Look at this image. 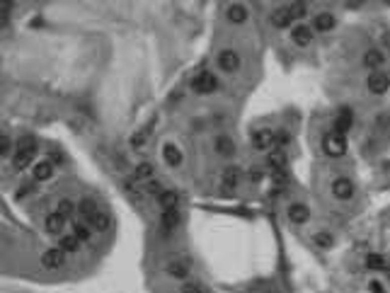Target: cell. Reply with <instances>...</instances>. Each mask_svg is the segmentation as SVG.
Here are the masks:
<instances>
[{"mask_svg":"<svg viewBox=\"0 0 390 293\" xmlns=\"http://www.w3.org/2000/svg\"><path fill=\"white\" fill-rule=\"evenodd\" d=\"M289 13H291L293 20H303V17H306V5H301V3H293L291 8H289Z\"/></svg>","mask_w":390,"mask_h":293,"instance_id":"38","label":"cell"},{"mask_svg":"<svg viewBox=\"0 0 390 293\" xmlns=\"http://www.w3.org/2000/svg\"><path fill=\"white\" fill-rule=\"evenodd\" d=\"M291 39L298 44V46H308V44L313 42V29L306 27V25H298V27H293Z\"/></svg>","mask_w":390,"mask_h":293,"instance_id":"15","label":"cell"},{"mask_svg":"<svg viewBox=\"0 0 390 293\" xmlns=\"http://www.w3.org/2000/svg\"><path fill=\"white\" fill-rule=\"evenodd\" d=\"M134 175H136V180L139 182L141 180H151V177H153V165H151V163H141Z\"/></svg>","mask_w":390,"mask_h":293,"instance_id":"32","label":"cell"},{"mask_svg":"<svg viewBox=\"0 0 390 293\" xmlns=\"http://www.w3.org/2000/svg\"><path fill=\"white\" fill-rule=\"evenodd\" d=\"M32 158H34V155H29V153H22V151H17V153H15V158H13V168H15V170L27 168L29 163H32Z\"/></svg>","mask_w":390,"mask_h":293,"instance_id":"30","label":"cell"},{"mask_svg":"<svg viewBox=\"0 0 390 293\" xmlns=\"http://www.w3.org/2000/svg\"><path fill=\"white\" fill-rule=\"evenodd\" d=\"M213 148H216V153L218 155H233L235 153V145H233V140L228 138V136H216Z\"/></svg>","mask_w":390,"mask_h":293,"instance_id":"22","label":"cell"},{"mask_svg":"<svg viewBox=\"0 0 390 293\" xmlns=\"http://www.w3.org/2000/svg\"><path fill=\"white\" fill-rule=\"evenodd\" d=\"M252 145L257 151H267V148H274V131L269 128H257L252 133Z\"/></svg>","mask_w":390,"mask_h":293,"instance_id":"6","label":"cell"},{"mask_svg":"<svg viewBox=\"0 0 390 293\" xmlns=\"http://www.w3.org/2000/svg\"><path fill=\"white\" fill-rule=\"evenodd\" d=\"M58 245H61V250H63V252H78V247H80V240H78L75 235H61Z\"/></svg>","mask_w":390,"mask_h":293,"instance_id":"28","label":"cell"},{"mask_svg":"<svg viewBox=\"0 0 390 293\" xmlns=\"http://www.w3.org/2000/svg\"><path fill=\"white\" fill-rule=\"evenodd\" d=\"M218 68L225 70V73H235V70L240 68V56H237L233 49L221 51V56H218Z\"/></svg>","mask_w":390,"mask_h":293,"instance_id":"7","label":"cell"},{"mask_svg":"<svg viewBox=\"0 0 390 293\" xmlns=\"http://www.w3.org/2000/svg\"><path fill=\"white\" fill-rule=\"evenodd\" d=\"M97 211H99V206L95 199H80L78 201V213H80V218H85V221H90Z\"/></svg>","mask_w":390,"mask_h":293,"instance_id":"16","label":"cell"},{"mask_svg":"<svg viewBox=\"0 0 390 293\" xmlns=\"http://www.w3.org/2000/svg\"><path fill=\"white\" fill-rule=\"evenodd\" d=\"M167 274L175 276V279H187L189 266L184 264V262H170V264H167Z\"/></svg>","mask_w":390,"mask_h":293,"instance_id":"27","label":"cell"},{"mask_svg":"<svg viewBox=\"0 0 390 293\" xmlns=\"http://www.w3.org/2000/svg\"><path fill=\"white\" fill-rule=\"evenodd\" d=\"M75 211H78V204H73L70 199H61V201H58V213H61V216L68 218V216H73Z\"/></svg>","mask_w":390,"mask_h":293,"instance_id":"31","label":"cell"},{"mask_svg":"<svg viewBox=\"0 0 390 293\" xmlns=\"http://www.w3.org/2000/svg\"><path fill=\"white\" fill-rule=\"evenodd\" d=\"M182 293H206V288L196 281H184L182 283Z\"/></svg>","mask_w":390,"mask_h":293,"instance_id":"36","label":"cell"},{"mask_svg":"<svg viewBox=\"0 0 390 293\" xmlns=\"http://www.w3.org/2000/svg\"><path fill=\"white\" fill-rule=\"evenodd\" d=\"M366 266L368 269H385V259L380 254H368L366 257Z\"/></svg>","mask_w":390,"mask_h":293,"instance_id":"33","label":"cell"},{"mask_svg":"<svg viewBox=\"0 0 390 293\" xmlns=\"http://www.w3.org/2000/svg\"><path fill=\"white\" fill-rule=\"evenodd\" d=\"M163 158H165V163L170 168H180L182 165V151L175 145V143H165V148H163Z\"/></svg>","mask_w":390,"mask_h":293,"instance_id":"14","label":"cell"},{"mask_svg":"<svg viewBox=\"0 0 390 293\" xmlns=\"http://www.w3.org/2000/svg\"><path fill=\"white\" fill-rule=\"evenodd\" d=\"M15 10V0H0V29L10 25V17Z\"/></svg>","mask_w":390,"mask_h":293,"instance_id":"23","label":"cell"},{"mask_svg":"<svg viewBox=\"0 0 390 293\" xmlns=\"http://www.w3.org/2000/svg\"><path fill=\"white\" fill-rule=\"evenodd\" d=\"M332 235H330V233H318V235H315V245H318V247H322V250H327V247H332Z\"/></svg>","mask_w":390,"mask_h":293,"instance_id":"35","label":"cell"},{"mask_svg":"<svg viewBox=\"0 0 390 293\" xmlns=\"http://www.w3.org/2000/svg\"><path fill=\"white\" fill-rule=\"evenodd\" d=\"M267 163H269V168L272 170H286V155L281 148H274L269 158H267Z\"/></svg>","mask_w":390,"mask_h":293,"instance_id":"24","label":"cell"},{"mask_svg":"<svg viewBox=\"0 0 390 293\" xmlns=\"http://www.w3.org/2000/svg\"><path fill=\"white\" fill-rule=\"evenodd\" d=\"M322 151L325 155H330V158H342V155L347 153V138L342 136V133H327L325 138H322Z\"/></svg>","mask_w":390,"mask_h":293,"instance_id":"1","label":"cell"},{"mask_svg":"<svg viewBox=\"0 0 390 293\" xmlns=\"http://www.w3.org/2000/svg\"><path fill=\"white\" fill-rule=\"evenodd\" d=\"M383 42H385V44L390 46V34H385V37H383Z\"/></svg>","mask_w":390,"mask_h":293,"instance_id":"43","label":"cell"},{"mask_svg":"<svg viewBox=\"0 0 390 293\" xmlns=\"http://www.w3.org/2000/svg\"><path fill=\"white\" fill-rule=\"evenodd\" d=\"M44 225H46V233L61 237L63 235V228H66V216H61L58 211H56V213H49L46 221H44Z\"/></svg>","mask_w":390,"mask_h":293,"instance_id":"9","label":"cell"},{"mask_svg":"<svg viewBox=\"0 0 390 293\" xmlns=\"http://www.w3.org/2000/svg\"><path fill=\"white\" fill-rule=\"evenodd\" d=\"M366 87L373 92V95H385L390 90V75L383 73V70H373L366 80Z\"/></svg>","mask_w":390,"mask_h":293,"instance_id":"4","label":"cell"},{"mask_svg":"<svg viewBox=\"0 0 390 293\" xmlns=\"http://www.w3.org/2000/svg\"><path fill=\"white\" fill-rule=\"evenodd\" d=\"M332 194L337 196L339 201H349V199L354 196V184H351V180H347V177H339V180H334Z\"/></svg>","mask_w":390,"mask_h":293,"instance_id":"8","label":"cell"},{"mask_svg":"<svg viewBox=\"0 0 390 293\" xmlns=\"http://www.w3.org/2000/svg\"><path fill=\"white\" fill-rule=\"evenodd\" d=\"M87 225L92 228V230H97V233H104V230H109L111 225V218L107 216V213H102V211H97L90 221H87Z\"/></svg>","mask_w":390,"mask_h":293,"instance_id":"19","label":"cell"},{"mask_svg":"<svg viewBox=\"0 0 390 293\" xmlns=\"http://www.w3.org/2000/svg\"><path fill=\"white\" fill-rule=\"evenodd\" d=\"M13 153V140L8 138V136H0V158H5V155Z\"/></svg>","mask_w":390,"mask_h":293,"instance_id":"39","label":"cell"},{"mask_svg":"<svg viewBox=\"0 0 390 293\" xmlns=\"http://www.w3.org/2000/svg\"><path fill=\"white\" fill-rule=\"evenodd\" d=\"M143 192H146V194H160V192H163V184H160V182H155V180H148L146 182V184H143Z\"/></svg>","mask_w":390,"mask_h":293,"instance_id":"37","label":"cell"},{"mask_svg":"<svg viewBox=\"0 0 390 293\" xmlns=\"http://www.w3.org/2000/svg\"><path fill=\"white\" fill-rule=\"evenodd\" d=\"M158 206L163 211H170V209H177L180 206V194L175 189H163L158 194Z\"/></svg>","mask_w":390,"mask_h":293,"instance_id":"12","label":"cell"},{"mask_svg":"<svg viewBox=\"0 0 390 293\" xmlns=\"http://www.w3.org/2000/svg\"><path fill=\"white\" fill-rule=\"evenodd\" d=\"M160 225H163V230H172V228H177V225H180V211L177 209L163 211V213H160Z\"/></svg>","mask_w":390,"mask_h":293,"instance_id":"20","label":"cell"},{"mask_svg":"<svg viewBox=\"0 0 390 293\" xmlns=\"http://www.w3.org/2000/svg\"><path fill=\"white\" fill-rule=\"evenodd\" d=\"M148 133H151V128H143L141 133H134L131 145H134V148H143V145H146V140H148Z\"/></svg>","mask_w":390,"mask_h":293,"instance_id":"34","label":"cell"},{"mask_svg":"<svg viewBox=\"0 0 390 293\" xmlns=\"http://www.w3.org/2000/svg\"><path fill=\"white\" fill-rule=\"evenodd\" d=\"M383 63H385V54L378 51V49H368V51L363 54V66H366V68L378 70Z\"/></svg>","mask_w":390,"mask_h":293,"instance_id":"13","label":"cell"},{"mask_svg":"<svg viewBox=\"0 0 390 293\" xmlns=\"http://www.w3.org/2000/svg\"><path fill=\"white\" fill-rule=\"evenodd\" d=\"M199 95H211V92H216L218 90V80H216V75L209 73V70H204V73H199L194 78V83H192Z\"/></svg>","mask_w":390,"mask_h":293,"instance_id":"3","label":"cell"},{"mask_svg":"<svg viewBox=\"0 0 390 293\" xmlns=\"http://www.w3.org/2000/svg\"><path fill=\"white\" fill-rule=\"evenodd\" d=\"M262 177H265L262 168H252V170H250V180H252V182H259Z\"/></svg>","mask_w":390,"mask_h":293,"instance_id":"40","label":"cell"},{"mask_svg":"<svg viewBox=\"0 0 390 293\" xmlns=\"http://www.w3.org/2000/svg\"><path fill=\"white\" fill-rule=\"evenodd\" d=\"M293 22V17H291V13H289V8H277L274 10V15H272V25L274 27H289Z\"/></svg>","mask_w":390,"mask_h":293,"instance_id":"21","label":"cell"},{"mask_svg":"<svg viewBox=\"0 0 390 293\" xmlns=\"http://www.w3.org/2000/svg\"><path fill=\"white\" fill-rule=\"evenodd\" d=\"M237 182H240V168L237 165H228L223 170V187L225 189H235Z\"/></svg>","mask_w":390,"mask_h":293,"instance_id":"18","label":"cell"},{"mask_svg":"<svg viewBox=\"0 0 390 293\" xmlns=\"http://www.w3.org/2000/svg\"><path fill=\"white\" fill-rule=\"evenodd\" d=\"M308 218H310V211H308V206L306 204H291L289 206V221H291L293 225H303V223H308Z\"/></svg>","mask_w":390,"mask_h":293,"instance_id":"10","label":"cell"},{"mask_svg":"<svg viewBox=\"0 0 390 293\" xmlns=\"http://www.w3.org/2000/svg\"><path fill=\"white\" fill-rule=\"evenodd\" d=\"M334 27V17L332 13H320L315 15V20H313V29L315 32H332Z\"/></svg>","mask_w":390,"mask_h":293,"instance_id":"17","label":"cell"},{"mask_svg":"<svg viewBox=\"0 0 390 293\" xmlns=\"http://www.w3.org/2000/svg\"><path fill=\"white\" fill-rule=\"evenodd\" d=\"M42 264L49 269V271H54V269H61V266L66 264V252L61 250V247H54V250H46L42 254Z\"/></svg>","mask_w":390,"mask_h":293,"instance_id":"5","label":"cell"},{"mask_svg":"<svg viewBox=\"0 0 390 293\" xmlns=\"http://www.w3.org/2000/svg\"><path fill=\"white\" fill-rule=\"evenodd\" d=\"M361 3H363V0H347V5H349V8H359Z\"/></svg>","mask_w":390,"mask_h":293,"instance_id":"42","label":"cell"},{"mask_svg":"<svg viewBox=\"0 0 390 293\" xmlns=\"http://www.w3.org/2000/svg\"><path fill=\"white\" fill-rule=\"evenodd\" d=\"M17 151L29 153V155H37V151H39V143H37L34 136H22V138L17 140Z\"/></svg>","mask_w":390,"mask_h":293,"instance_id":"26","label":"cell"},{"mask_svg":"<svg viewBox=\"0 0 390 293\" xmlns=\"http://www.w3.org/2000/svg\"><path fill=\"white\" fill-rule=\"evenodd\" d=\"M73 235L78 237L80 242H87V240H90V235H92V230H90V225H87V223L78 221V223L73 225Z\"/></svg>","mask_w":390,"mask_h":293,"instance_id":"29","label":"cell"},{"mask_svg":"<svg viewBox=\"0 0 390 293\" xmlns=\"http://www.w3.org/2000/svg\"><path fill=\"white\" fill-rule=\"evenodd\" d=\"M54 163L51 160H37L34 163V168H32V175H34V180L37 182H46L51 180V175H54Z\"/></svg>","mask_w":390,"mask_h":293,"instance_id":"11","label":"cell"},{"mask_svg":"<svg viewBox=\"0 0 390 293\" xmlns=\"http://www.w3.org/2000/svg\"><path fill=\"white\" fill-rule=\"evenodd\" d=\"M383 3H390V0H383Z\"/></svg>","mask_w":390,"mask_h":293,"instance_id":"45","label":"cell"},{"mask_svg":"<svg viewBox=\"0 0 390 293\" xmlns=\"http://www.w3.org/2000/svg\"><path fill=\"white\" fill-rule=\"evenodd\" d=\"M228 20H230L233 25H242V22L247 20V8H245V5H230V8H228Z\"/></svg>","mask_w":390,"mask_h":293,"instance_id":"25","label":"cell"},{"mask_svg":"<svg viewBox=\"0 0 390 293\" xmlns=\"http://www.w3.org/2000/svg\"><path fill=\"white\" fill-rule=\"evenodd\" d=\"M351 126H354V109L351 107H339V112H337V116H334L332 121V128L334 133H349L351 131Z\"/></svg>","mask_w":390,"mask_h":293,"instance_id":"2","label":"cell"},{"mask_svg":"<svg viewBox=\"0 0 390 293\" xmlns=\"http://www.w3.org/2000/svg\"><path fill=\"white\" fill-rule=\"evenodd\" d=\"M293 3H301V5H306L308 0H293Z\"/></svg>","mask_w":390,"mask_h":293,"instance_id":"44","label":"cell"},{"mask_svg":"<svg viewBox=\"0 0 390 293\" xmlns=\"http://www.w3.org/2000/svg\"><path fill=\"white\" fill-rule=\"evenodd\" d=\"M371 291H373V293H383V286H380V281H371Z\"/></svg>","mask_w":390,"mask_h":293,"instance_id":"41","label":"cell"}]
</instances>
